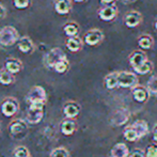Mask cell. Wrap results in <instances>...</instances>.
Returning <instances> with one entry per match:
<instances>
[{
    "label": "cell",
    "instance_id": "1",
    "mask_svg": "<svg viewBox=\"0 0 157 157\" xmlns=\"http://www.w3.org/2000/svg\"><path fill=\"white\" fill-rule=\"evenodd\" d=\"M27 101L29 103V109L42 110L46 103V92L44 88L40 86L33 87L27 95Z\"/></svg>",
    "mask_w": 157,
    "mask_h": 157
},
{
    "label": "cell",
    "instance_id": "2",
    "mask_svg": "<svg viewBox=\"0 0 157 157\" xmlns=\"http://www.w3.org/2000/svg\"><path fill=\"white\" fill-rule=\"evenodd\" d=\"M19 37L18 31L12 26H6L0 29V45L3 47H11L17 44Z\"/></svg>",
    "mask_w": 157,
    "mask_h": 157
},
{
    "label": "cell",
    "instance_id": "3",
    "mask_svg": "<svg viewBox=\"0 0 157 157\" xmlns=\"http://www.w3.org/2000/svg\"><path fill=\"white\" fill-rule=\"evenodd\" d=\"M138 85V77L132 72H119V87L121 88H130Z\"/></svg>",
    "mask_w": 157,
    "mask_h": 157
},
{
    "label": "cell",
    "instance_id": "4",
    "mask_svg": "<svg viewBox=\"0 0 157 157\" xmlns=\"http://www.w3.org/2000/svg\"><path fill=\"white\" fill-rule=\"evenodd\" d=\"M66 59V55L64 54V52L61 48L59 47H55L52 49L49 50L47 55L45 57V64L47 67L54 68L55 64L58 63L59 61Z\"/></svg>",
    "mask_w": 157,
    "mask_h": 157
},
{
    "label": "cell",
    "instance_id": "5",
    "mask_svg": "<svg viewBox=\"0 0 157 157\" xmlns=\"http://www.w3.org/2000/svg\"><path fill=\"white\" fill-rule=\"evenodd\" d=\"M98 17L104 21H112L119 14V9L116 4H107L98 10Z\"/></svg>",
    "mask_w": 157,
    "mask_h": 157
},
{
    "label": "cell",
    "instance_id": "6",
    "mask_svg": "<svg viewBox=\"0 0 157 157\" xmlns=\"http://www.w3.org/2000/svg\"><path fill=\"white\" fill-rule=\"evenodd\" d=\"M104 33L101 30L99 29H91L88 32H86L83 41L87 45L89 46H96L98 44H101L104 41Z\"/></svg>",
    "mask_w": 157,
    "mask_h": 157
},
{
    "label": "cell",
    "instance_id": "7",
    "mask_svg": "<svg viewBox=\"0 0 157 157\" xmlns=\"http://www.w3.org/2000/svg\"><path fill=\"white\" fill-rule=\"evenodd\" d=\"M130 116V112L125 108H120L117 111L113 112L111 119H110V123L112 126H121L124 125L128 121Z\"/></svg>",
    "mask_w": 157,
    "mask_h": 157
},
{
    "label": "cell",
    "instance_id": "8",
    "mask_svg": "<svg viewBox=\"0 0 157 157\" xmlns=\"http://www.w3.org/2000/svg\"><path fill=\"white\" fill-rule=\"evenodd\" d=\"M123 21L127 28H136L142 21V14L138 11H129L124 15Z\"/></svg>",
    "mask_w": 157,
    "mask_h": 157
},
{
    "label": "cell",
    "instance_id": "9",
    "mask_svg": "<svg viewBox=\"0 0 157 157\" xmlns=\"http://www.w3.org/2000/svg\"><path fill=\"white\" fill-rule=\"evenodd\" d=\"M18 105L17 101L12 98H8L1 104V112L6 117H13L17 112Z\"/></svg>",
    "mask_w": 157,
    "mask_h": 157
},
{
    "label": "cell",
    "instance_id": "10",
    "mask_svg": "<svg viewBox=\"0 0 157 157\" xmlns=\"http://www.w3.org/2000/svg\"><path fill=\"white\" fill-rule=\"evenodd\" d=\"M150 92L147 87L137 85L136 87L132 88V97L138 103H144L149 98Z\"/></svg>",
    "mask_w": 157,
    "mask_h": 157
},
{
    "label": "cell",
    "instance_id": "11",
    "mask_svg": "<svg viewBox=\"0 0 157 157\" xmlns=\"http://www.w3.org/2000/svg\"><path fill=\"white\" fill-rule=\"evenodd\" d=\"M147 60V56L143 50H134L129 56V64L132 68L137 67Z\"/></svg>",
    "mask_w": 157,
    "mask_h": 157
},
{
    "label": "cell",
    "instance_id": "12",
    "mask_svg": "<svg viewBox=\"0 0 157 157\" xmlns=\"http://www.w3.org/2000/svg\"><path fill=\"white\" fill-rule=\"evenodd\" d=\"M17 47H18V49L21 50V52H24V54H30L33 50L34 45H33L32 40L30 39L29 36L24 35V36L19 37V40L17 41Z\"/></svg>",
    "mask_w": 157,
    "mask_h": 157
},
{
    "label": "cell",
    "instance_id": "13",
    "mask_svg": "<svg viewBox=\"0 0 157 157\" xmlns=\"http://www.w3.org/2000/svg\"><path fill=\"white\" fill-rule=\"evenodd\" d=\"M72 1L71 0H55V11L59 15H66L71 12Z\"/></svg>",
    "mask_w": 157,
    "mask_h": 157
},
{
    "label": "cell",
    "instance_id": "14",
    "mask_svg": "<svg viewBox=\"0 0 157 157\" xmlns=\"http://www.w3.org/2000/svg\"><path fill=\"white\" fill-rule=\"evenodd\" d=\"M66 48L72 52H78L82 48V40L76 35V36H68L66 40Z\"/></svg>",
    "mask_w": 157,
    "mask_h": 157
},
{
    "label": "cell",
    "instance_id": "15",
    "mask_svg": "<svg viewBox=\"0 0 157 157\" xmlns=\"http://www.w3.org/2000/svg\"><path fill=\"white\" fill-rule=\"evenodd\" d=\"M129 150H128L127 145L125 143H117L110 151V155L111 157H129Z\"/></svg>",
    "mask_w": 157,
    "mask_h": 157
},
{
    "label": "cell",
    "instance_id": "16",
    "mask_svg": "<svg viewBox=\"0 0 157 157\" xmlns=\"http://www.w3.org/2000/svg\"><path fill=\"white\" fill-rule=\"evenodd\" d=\"M79 111H80V107L76 103H73V101L67 103L63 108V113L65 114L66 118H70V119H73L78 116Z\"/></svg>",
    "mask_w": 157,
    "mask_h": 157
},
{
    "label": "cell",
    "instance_id": "17",
    "mask_svg": "<svg viewBox=\"0 0 157 157\" xmlns=\"http://www.w3.org/2000/svg\"><path fill=\"white\" fill-rule=\"evenodd\" d=\"M4 67H6V70H8L9 72L14 75L21 72V67H23V64H21L19 60H17V59H9L4 63Z\"/></svg>",
    "mask_w": 157,
    "mask_h": 157
},
{
    "label": "cell",
    "instance_id": "18",
    "mask_svg": "<svg viewBox=\"0 0 157 157\" xmlns=\"http://www.w3.org/2000/svg\"><path fill=\"white\" fill-rule=\"evenodd\" d=\"M105 86L109 90L119 87V72H113L108 74L105 77Z\"/></svg>",
    "mask_w": 157,
    "mask_h": 157
},
{
    "label": "cell",
    "instance_id": "19",
    "mask_svg": "<svg viewBox=\"0 0 157 157\" xmlns=\"http://www.w3.org/2000/svg\"><path fill=\"white\" fill-rule=\"evenodd\" d=\"M132 127L136 129V132H138L139 137L140 138H142V137H144L145 135L149 132V125H147V123L145 122V121L143 120H137L135 121L134 123H132Z\"/></svg>",
    "mask_w": 157,
    "mask_h": 157
},
{
    "label": "cell",
    "instance_id": "20",
    "mask_svg": "<svg viewBox=\"0 0 157 157\" xmlns=\"http://www.w3.org/2000/svg\"><path fill=\"white\" fill-rule=\"evenodd\" d=\"M154 44V39L150 34H142L139 36L138 39V45L139 47H141L142 49H151L153 47Z\"/></svg>",
    "mask_w": 157,
    "mask_h": 157
},
{
    "label": "cell",
    "instance_id": "21",
    "mask_svg": "<svg viewBox=\"0 0 157 157\" xmlns=\"http://www.w3.org/2000/svg\"><path fill=\"white\" fill-rule=\"evenodd\" d=\"M75 129H76V123L73 120H71L70 118L61 123V132H62V134L65 135V136H71V135H73Z\"/></svg>",
    "mask_w": 157,
    "mask_h": 157
},
{
    "label": "cell",
    "instance_id": "22",
    "mask_svg": "<svg viewBox=\"0 0 157 157\" xmlns=\"http://www.w3.org/2000/svg\"><path fill=\"white\" fill-rule=\"evenodd\" d=\"M63 31L67 36H76L79 33V25L75 21H68L63 26Z\"/></svg>",
    "mask_w": 157,
    "mask_h": 157
},
{
    "label": "cell",
    "instance_id": "23",
    "mask_svg": "<svg viewBox=\"0 0 157 157\" xmlns=\"http://www.w3.org/2000/svg\"><path fill=\"white\" fill-rule=\"evenodd\" d=\"M153 67H154V64L151 62V61L147 59V61H144L142 64H140L139 66L134 68V71L139 75H147L149 73H151L153 71Z\"/></svg>",
    "mask_w": 157,
    "mask_h": 157
},
{
    "label": "cell",
    "instance_id": "24",
    "mask_svg": "<svg viewBox=\"0 0 157 157\" xmlns=\"http://www.w3.org/2000/svg\"><path fill=\"white\" fill-rule=\"evenodd\" d=\"M43 118V111L42 110H33V109H29L27 114V120L29 123L31 124H36Z\"/></svg>",
    "mask_w": 157,
    "mask_h": 157
},
{
    "label": "cell",
    "instance_id": "25",
    "mask_svg": "<svg viewBox=\"0 0 157 157\" xmlns=\"http://www.w3.org/2000/svg\"><path fill=\"white\" fill-rule=\"evenodd\" d=\"M24 130H26V124L21 120H16V121H14V122L11 123L10 132L13 136L21 134Z\"/></svg>",
    "mask_w": 157,
    "mask_h": 157
},
{
    "label": "cell",
    "instance_id": "26",
    "mask_svg": "<svg viewBox=\"0 0 157 157\" xmlns=\"http://www.w3.org/2000/svg\"><path fill=\"white\" fill-rule=\"evenodd\" d=\"M14 78H13V74L10 73L8 70H1L0 71V83L4 86H9L13 82Z\"/></svg>",
    "mask_w": 157,
    "mask_h": 157
},
{
    "label": "cell",
    "instance_id": "27",
    "mask_svg": "<svg viewBox=\"0 0 157 157\" xmlns=\"http://www.w3.org/2000/svg\"><path fill=\"white\" fill-rule=\"evenodd\" d=\"M124 138L127 141H130V142H134V141H137L138 139H140L138 132H136L132 126H129V127H126L124 130Z\"/></svg>",
    "mask_w": 157,
    "mask_h": 157
},
{
    "label": "cell",
    "instance_id": "28",
    "mask_svg": "<svg viewBox=\"0 0 157 157\" xmlns=\"http://www.w3.org/2000/svg\"><path fill=\"white\" fill-rule=\"evenodd\" d=\"M68 68H70V62H68L67 58L59 61V62L55 64V66H54V70L56 71L57 73H59V74H64V73H66L68 71Z\"/></svg>",
    "mask_w": 157,
    "mask_h": 157
},
{
    "label": "cell",
    "instance_id": "29",
    "mask_svg": "<svg viewBox=\"0 0 157 157\" xmlns=\"http://www.w3.org/2000/svg\"><path fill=\"white\" fill-rule=\"evenodd\" d=\"M147 88L151 94L157 95V75H153L147 80Z\"/></svg>",
    "mask_w": 157,
    "mask_h": 157
},
{
    "label": "cell",
    "instance_id": "30",
    "mask_svg": "<svg viewBox=\"0 0 157 157\" xmlns=\"http://www.w3.org/2000/svg\"><path fill=\"white\" fill-rule=\"evenodd\" d=\"M31 3V0H13V4L17 10H25Z\"/></svg>",
    "mask_w": 157,
    "mask_h": 157
},
{
    "label": "cell",
    "instance_id": "31",
    "mask_svg": "<svg viewBox=\"0 0 157 157\" xmlns=\"http://www.w3.org/2000/svg\"><path fill=\"white\" fill-rule=\"evenodd\" d=\"M50 157H68V152L63 147H58L52 152Z\"/></svg>",
    "mask_w": 157,
    "mask_h": 157
},
{
    "label": "cell",
    "instance_id": "32",
    "mask_svg": "<svg viewBox=\"0 0 157 157\" xmlns=\"http://www.w3.org/2000/svg\"><path fill=\"white\" fill-rule=\"evenodd\" d=\"M145 157H157V144H150L147 147Z\"/></svg>",
    "mask_w": 157,
    "mask_h": 157
},
{
    "label": "cell",
    "instance_id": "33",
    "mask_svg": "<svg viewBox=\"0 0 157 157\" xmlns=\"http://www.w3.org/2000/svg\"><path fill=\"white\" fill-rule=\"evenodd\" d=\"M15 157H28L29 156V152L26 147H18L14 152Z\"/></svg>",
    "mask_w": 157,
    "mask_h": 157
},
{
    "label": "cell",
    "instance_id": "34",
    "mask_svg": "<svg viewBox=\"0 0 157 157\" xmlns=\"http://www.w3.org/2000/svg\"><path fill=\"white\" fill-rule=\"evenodd\" d=\"M129 157H145V153L140 149H135L134 151L130 152Z\"/></svg>",
    "mask_w": 157,
    "mask_h": 157
},
{
    "label": "cell",
    "instance_id": "35",
    "mask_svg": "<svg viewBox=\"0 0 157 157\" xmlns=\"http://www.w3.org/2000/svg\"><path fill=\"white\" fill-rule=\"evenodd\" d=\"M6 15V9H4V6H2V4H0V19L4 18Z\"/></svg>",
    "mask_w": 157,
    "mask_h": 157
},
{
    "label": "cell",
    "instance_id": "36",
    "mask_svg": "<svg viewBox=\"0 0 157 157\" xmlns=\"http://www.w3.org/2000/svg\"><path fill=\"white\" fill-rule=\"evenodd\" d=\"M153 140L157 142V124L153 128Z\"/></svg>",
    "mask_w": 157,
    "mask_h": 157
},
{
    "label": "cell",
    "instance_id": "37",
    "mask_svg": "<svg viewBox=\"0 0 157 157\" xmlns=\"http://www.w3.org/2000/svg\"><path fill=\"white\" fill-rule=\"evenodd\" d=\"M117 0H101V3L105 4V6H107V4H113Z\"/></svg>",
    "mask_w": 157,
    "mask_h": 157
},
{
    "label": "cell",
    "instance_id": "38",
    "mask_svg": "<svg viewBox=\"0 0 157 157\" xmlns=\"http://www.w3.org/2000/svg\"><path fill=\"white\" fill-rule=\"evenodd\" d=\"M73 1H75V2H85V1H87V0H73Z\"/></svg>",
    "mask_w": 157,
    "mask_h": 157
},
{
    "label": "cell",
    "instance_id": "39",
    "mask_svg": "<svg viewBox=\"0 0 157 157\" xmlns=\"http://www.w3.org/2000/svg\"><path fill=\"white\" fill-rule=\"evenodd\" d=\"M155 28H156V30H157V19H156V21H155Z\"/></svg>",
    "mask_w": 157,
    "mask_h": 157
},
{
    "label": "cell",
    "instance_id": "40",
    "mask_svg": "<svg viewBox=\"0 0 157 157\" xmlns=\"http://www.w3.org/2000/svg\"><path fill=\"white\" fill-rule=\"evenodd\" d=\"M123 1H125V2H129V1H132V0H123Z\"/></svg>",
    "mask_w": 157,
    "mask_h": 157
}]
</instances>
